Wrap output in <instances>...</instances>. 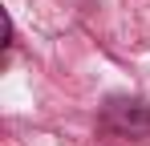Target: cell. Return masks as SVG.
I'll use <instances>...</instances> for the list:
<instances>
[{
    "mask_svg": "<svg viewBox=\"0 0 150 146\" xmlns=\"http://www.w3.org/2000/svg\"><path fill=\"white\" fill-rule=\"evenodd\" d=\"M101 122H105L110 134L142 138V134H150V106L146 101H134V97H114V101L105 106Z\"/></svg>",
    "mask_w": 150,
    "mask_h": 146,
    "instance_id": "6da1fadb",
    "label": "cell"
}]
</instances>
